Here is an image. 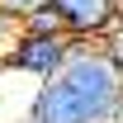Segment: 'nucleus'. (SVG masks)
<instances>
[{
	"mask_svg": "<svg viewBox=\"0 0 123 123\" xmlns=\"http://www.w3.org/2000/svg\"><path fill=\"white\" fill-rule=\"evenodd\" d=\"M19 29H29V33H62V24H57V14H52V10H33Z\"/></svg>",
	"mask_w": 123,
	"mask_h": 123,
	"instance_id": "5",
	"label": "nucleus"
},
{
	"mask_svg": "<svg viewBox=\"0 0 123 123\" xmlns=\"http://www.w3.org/2000/svg\"><path fill=\"white\" fill-rule=\"evenodd\" d=\"M47 10L57 14L62 33L76 38V43H99V38H109V29L123 19L118 0H52Z\"/></svg>",
	"mask_w": 123,
	"mask_h": 123,
	"instance_id": "3",
	"label": "nucleus"
},
{
	"mask_svg": "<svg viewBox=\"0 0 123 123\" xmlns=\"http://www.w3.org/2000/svg\"><path fill=\"white\" fill-rule=\"evenodd\" d=\"M52 0H0V19L5 24H24L33 10H47Z\"/></svg>",
	"mask_w": 123,
	"mask_h": 123,
	"instance_id": "4",
	"label": "nucleus"
},
{
	"mask_svg": "<svg viewBox=\"0 0 123 123\" xmlns=\"http://www.w3.org/2000/svg\"><path fill=\"white\" fill-rule=\"evenodd\" d=\"M118 10H123V0H118Z\"/></svg>",
	"mask_w": 123,
	"mask_h": 123,
	"instance_id": "7",
	"label": "nucleus"
},
{
	"mask_svg": "<svg viewBox=\"0 0 123 123\" xmlns=\"http://www.w3.org/2000/svg\"><path fill=\"white\" fill-rule=\"evenodd\" d=\"M71 47H76V38H66V33H29V29H19L14 38H10V47H5L0 62H5L10 71H19V76L52 80L62 66H66Z\"/></svg>",
	"mask_w": 123,
	"mask_h": 123,
	"instance_id": "2",
	"label": "nucleus"
},
{
	"mask_svg": "<svg viewBox=\"0 0 123 123\" xmlns=\"http://www.w3.org/2000/svg\"><path fill=\"white\" fill-rule=\"evenodd\" d=\"M29 123H123V71L104 43H76L29 99Z\"/></svg>",
	"mask_w": 123,
	"mask_h": 123,
	"instance_id": "1",
	"label": "nucleus"
},
{
	"mask_svg": "<svg viewBox=\"0 0 123 123\" xmlns=\"http://www.w3.org/2000/svg\"><path fill=\"white\" fill-rule=\"evenodd\" d=\"M24 123H29V118H24Z\"/></svg>",
	"mask_w": 123,
	"mask_h": 123,
	"instance_id": "8",
	"label": "nucleus"
},
{
	"mask_svg": "<svg viewBox=\"0 0 123 123\" xmlns=\"http://www.w3.org/2000/svg\"><path fill=\"white\" fill-rule=\"evenodd\" d=\"M0 29H5V19H0Z\"/></svg>",
	"mask_w": 123,
	"mask_h": 123,
	"instance_id": "6",
	"label": "nucleus"
}]
</instances>
